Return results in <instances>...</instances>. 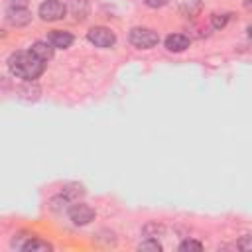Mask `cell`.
<instances>
[{"instance_id":"8992f818","label":"cell","mask_w":252,"mask_h":252,"mask_svg":"<svg viewBox=\"0 0 252 252\" xmlns=\"http://www.w3.org/2000/svg\"><path fill=\"white\" fill-rule=\"evenodd\" d=\"M6 20H8L10 26L22 28V26H28L32 22V12L28 8H8L6 10Z\"/></svg>"},{"instance_id":"3957f363","label":"cell","mask_w":252,"mask_h":252,"mask_svg":"<svg viewBox=\"0 0 252 252\" xmlns=\"http://www.w3.org/2000/svg\"><path fill=\"white\" fill-rule=\"evenodd\" d=\"M87 39L94 45V47H100V49H108L116 43V35L112 30L104 28V26H94L87 32Z\"/></svg>"},{"instance_id":"7c38bea8","label":"cell","mask_w":252,"mask_h":252,"mask_svg":"<svg viewBox=\"0 0 252 252\" xmlns=\"http://www.w3.org/2000/svg\"><path fill=\"white\" fill-rule=\"evenodd\" d=\"M85 191H83V187L81 185H69V187H65L63 191H61V195H65L69 201H73L75 197H81Z\"/></svg>"},{"instance_id":"2e32d148","label":"cell","mask_w":252,"mask_h":252,"mask_svg":"<svg viewBox=\"0 0 252 252\" xmlns=\"http://www.w3.org/2000/svg\"><path fill=\"white\" fill-rule=\"evenodd\" d=\"M28 0H8V8H26Z\"/></svg>"},{"instance_id":"9a60e30c","label":"cell","mask_w":252,"mask_h":252,"mask_svg":"<svg viewBox=\"0 0 252 252\" xmlns=\"http://www.w3.org/2000/svg\"><path fill=\"white\" fill-rule=\"evenodd\" d=\"M228 18H230V14H213V18H211V22H213V28H224L226 26V22H228Z\"/></svg>"},{"instance_id":"ac0fdd59","label":"cell","mask_w":252,"mask_h":252,"mask_svg":"<svg viewBox=\"0 0 252 252\" xmlns=\"http://www.w3.org/2000/svg\"><path fill=\"white\" fill-rule=\"evenodd\" d=\"M240 246H242L244 250H250V236H248V234L244 236V240H242V244H240Z\"/></svg>"},{"instance_id":"ba28073f","label":"cell","mask_w":252,"mask_h":252,"mask_svg":"<svg viewBox=\"0 0 252 252\" xmlns=\"http://www.w3.org/2000/svg\"><path fill=\"white\" fill-rule=\"evenodd\" d=\"M47 41L53 45V49H67L73 43V35L69 32H63V30H53L47 35Z\"/></svg>"},{"instance_id":"6da1fadb","label":"cell","mask_w":252,"mask_h":252,"mask_svg":"<svg viewBox=\"0 0 252 252\" xmlns=\"http://www.w3.org/2000/svg\"><path fill=\"white\" fill-rule=\"evenodd\" d=\"M8 69L14 77L24 79L26 83H33L45 71V61L35 57L30 49L28 51H16L8 57Z\"/></svg>"},{"instance_id":"30bf717a","label":"cell","mask_w":252,"mask_h":252,"mask_svg":"<svg viewBox=\"0 0 252 252\" xmlns=\"http://www.w3.org/2000/svg\"><path fill=\"white\" fill-rule=\"evenodd\" d=\"M22 250H26V252H49V250H53V246L49 244V242H45V240H41V238H28V242L24 244V248Z\"/></svg>"},{"instance_id":"9c48e42d","label":"cell","mask_w":252,"mask_h":252,"mask_svg":"<svg viewBox=\"0 0 252 252\" xmlns=\"http://www.w3.org/2000/svg\"><path fill=\"white\" fill-rule=\"evenodd\" d=\"M30 51H32L35 57H39L41 61H45V63L53 57V45H51L49 41H35V43H32Z\"/></svg>"},{"instance_id":"8fae6325","label":"cell","mask_w":252,"mask_h":252,"mask_svg":"<svg viewBox=\"0 0 252 252\" xmlns=\"http://www.w3.org/2000/svg\"><path fill=\"white\" fill-rule=\"evenodd\" d=\"M73 16L77 20H85L87 18V2L85 0H73Z\"/></svg>"},{"instance_id":"e0dca14e","label":"cell","mask_w":252,"mask_h":252,"mask_svg":"<svg viewBox=\"0 0 252 252\" xmlns=\"http://www.w3.org/2000/svg\"><path fill=\"white\" fill-rule=\"evenodd\" d=\"M165 2L167 0H144V4L150 8H161V6H165Z\"/></svg>"},{"instance_id":"7a4b0ae2","label":"cell","mask_w":252,"mask_h":252,"mask_svg":"<svg viewBox=\"0 0 252 252\" xmlns=\"http://www.w3.org/2000/svg\"><path fill=\"white\" fill-rule=\"evenodd\" d=\"M128 39L138 49H152L154 45L159 43V35L150 28H132Z\"/></svg>"},{"instance_id":"4fadbf2b","label":"cell","mask_w":252,"mask_h":252,"mask_svg":"<svg viewBox=\"0 0 252 252\" xmlns=\"http://www.w3.org/2000/svg\"><path fill=\"white\" fill-rule=\"evenodd\" d=\"M179 250L181 252H191V250H195V252H199V250H203V244L201 242H197V240H183L181 244H179Z\"/></svg>"},{"instance_id":"5bb4252c","label":"cell","mask_w":252,"mask_h":252,"mask_svg":"<svg viewBox=\"0 0 252 252\" xmlns=\"http://www.w3.org/2000/svg\"><path fill=\"white\" fill-rule=\"evenodd\" d=\"M138 250H152V252H159V250H161V244H159L158 240H154V238H148V240L140 242Z\"/></svg>"},{"instance_id":"52a82bcc","label":"cell","mask_w":252,"mask_h":252,"mask_svg":"<svg viewBox=\"0 0 252 252\" xmlns=\"http://www.w3.org/2000/svg\"><path fill=\"white\" fill-rule=\"evenodd\" d=\"M189 37L187 35H183V33H169L167 37H165V49L167 51H171V53H181V51H185L187 47H189Z\"/></svg>"},{"instance_id":"5b68a950","label":"cell","mask_w":252,"mask_h":252,"mask_svg":"<svg viewBox=\"0 0 252 252\" xmlns=\"http://www.w3.org/2000/svg\"><path fill=\"white\" fill-rule=\"evenodd\" d=\"M65 12H67V8L59 0H45L39 4V10H37V14L43 22H57L65 16Z\"/></svg>"},{"instance_id":"277c9868","label":"cell","mask_w":252,"mask_h":252,"mask_svg":"<svg viewBox=\"0 0 252 252\" xmlns=\"http://www.w3.org/2000/svg\"><path fill=\"white\" fill-rule=\"evenodd\" d=\"M69 219H71V222L73 224H77V226H85V224H89L91 220H94V209L93 207H89L87 203H71V207H69Z\"/></svg>"}]
</instances>
